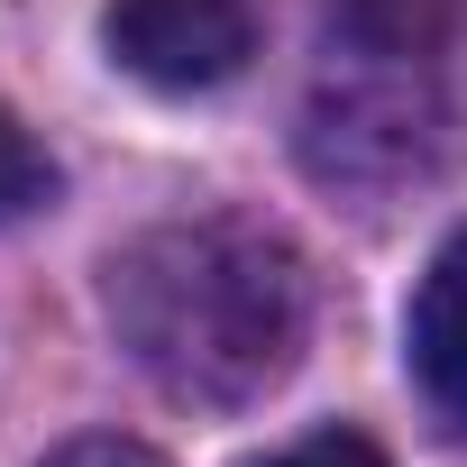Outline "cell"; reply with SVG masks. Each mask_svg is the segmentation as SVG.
Masks as SVG:
<instances>
[{"instance_id":"1","label":"cell","mask_w":467,"mask_h":467,"mask_svg":"<svg viewBox=\"0 0 467 467\" xmlns=\"http://www.w3.org/2000/svg\"><path fill=\"white\" fill-rule=\"evenodd\" d=\"M110 330L138 376L192 412L266 403L312 339V275L285 229L248 211H192L110 257Z\"/></svg>"},{"instance_id":"2","label":"cell","mask_w":467,"mask_h":467,"mask_svg":"<svg viewBox=\"0 0 467 467\" xmlns=\"http://www.w3.org/2000/svg\"><path fill=\"white\" fill-rule=\"evenodd\" d=\"M110 65L156 83V92H211L248 74L257 56V10L248 0H110Z\"/></svg>"},{"instance_id":"3","label":"cell","mask_w":467,"mask_h":467,"mask_svg":"<svg viewBox=\"0 0 467 467\" xmlns=\"http://www.w3.org/2000/svg\"><path fill=\"white\" fill-rule=\"evenodd\" d=\"M403 358L421 376V394L467 431V220L431 248L421 285H412V312H403Z\"/></svg>"},{"instance_id":"4","label":"cell","mask_w":467,"mask_h":467,"mask_svg":"<svg viewBox=\"0 0 467 467\" xmlns=\"http://www.w3.org/2000/svg\"><path fill=\"white\" fill-rule=\"evenodd\" d=\"M47 192H56V156H47L10 110H0V220H28Z\"/></svg>"},{"instance_id":"5","label":"cell","mask_w":467,"mask_h":467,"mask_svg":"<svg viewBox=\"0 0 467 467\" xmlns=\"http://www.w3.org/2000/svg\"><path fill=\"white\" fill-rule=\"evenodd\" d=\"M257 467H385V449H376L367 431L330 421V431H303L294 449H275V458H257Z\"/></svg>"},{"instance_id":"6","label":"cell","mask_w":467,"mask_h":467,"mask_svg":"<svg viewBox=\"0 0 467 467\" xmlns=\"http://www.w3.org/2000/svg\"><path fill=\"white\" fill-rule=\"evenodd\" d=\"M47 467H165L147 440H129V431H83V440H65Z\"/></svg>"}]
</instances>
